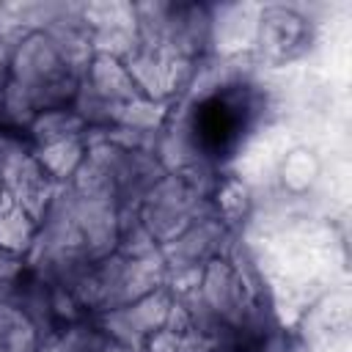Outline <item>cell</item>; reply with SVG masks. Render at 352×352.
I'll return each mask as SVG.
<instances>
[{
	"instance_id": "cell-1",
	"label": "cell",
	"mask_w": 352,
	"mask_h": 352,
	"mask_svg": "<svg viewBox=\"0 0 352 352\" xmlns=\"http://www.w3.org/2000/svg\"><path fill=\"white\" fill-rule=\"evenodd\" d=\"M308 16L300 8H289V6H261V16H258V33H256V44L258 50L272 58V60H283L297 55L305 41H308Z\"/></svg>"
},
{
	"instance_id": "cell-5",
	"label": "cell",
	"mask_w": 352,
	"mask_h": 352,
	"mask_svg": "<svg viewBox=\"0 0 352 352\" xmlns=\"http://www.w3.org/2000/svg\"><path fill=\"white\" fill-rule=\"evenodd\" d=\"M316 160L308 154V151H292V154H286L283 157V162H280V176H283V184L289 187V190H302V187H308L311 182H314V176H316Z\"/></svg>"
},
{
	"instance_id": "cell-3",
	"label": "cell",
	"mask_w": 352,
	"mask_h": 352,
	"mask_svg": "<svg viewBox=\"0 0 352 352\" xmlns=\"http://www.w3.org/2000/svg\"><path fill=\"white\" fill-rule=\"evenodd\" d=\"M82 124L85 121L77 113H72V110H44L36 118V124H33V135L44 146H50V143H60V140L77 138Z\"/></svg>"
},
{
	"instance_id": "cell-2",
	"label": "cell",
	"mask_w": 352,
	"mask_h": 352,
	"mask_svg": "<svg viewBox=\"0 0 352 352\" xmlns=\"http://www.w3.org/2000/svg\"><path fill=\"white\" fill-rule=\"evenodd\" d=\"M209 16H212V44L226 58H234L256 44L261 6H250V3L212 6Z\"/></svg>"
},
{
	"instance_id": "cell-4",
	"label": "cell",
	"mask_w": 352,
	"mask_h": 352,
	"mask_svg": "<svg viewBox=\"0 0 352 352\" xmlns=\"http://www.w3.org/2000/svg\"><path fill=\"white\" fill-rule=\"evenodd\" d=\"M80 157H82L80 140L72 138V140H60V143H50V146H44L41 154H38V165H41L50 176H55V179H66V176H72V173L82 165Z\"/></svg>"
}]
</instances>
